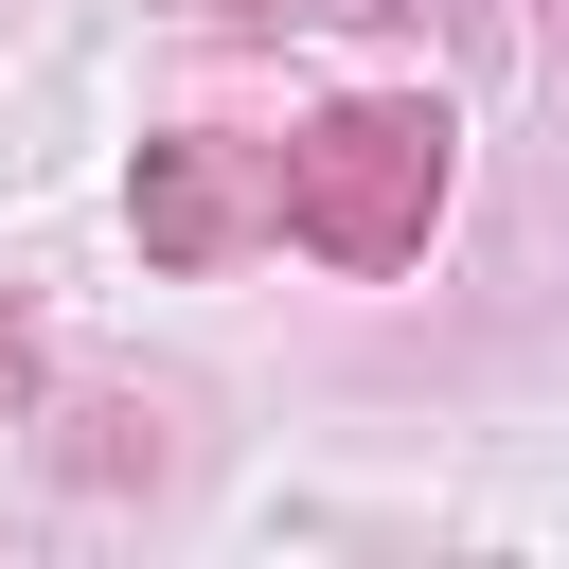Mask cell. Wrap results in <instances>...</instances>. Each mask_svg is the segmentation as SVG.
I'll return each mask as SVG.
<instances>
[{
	"instance_id": "cell-4",
	"label": "cell",
	"mask_w": 569,
	"mask_h": 569,
	"mask_svg": "<svg viewBox=\"0 0 569 569\" xmlns=\"http://www.w3.org/2000/svg\"><path fill=\"white\" fill-rule=\"evenodd\" d=\"M36 409V320H18V284H0V427Z\"/></svg>"
},
{
	"instance_id": "cell-1",
	"label": "cell",
	"mask_w": 569,
	"mask_h": 569,
	"mask_svg": "<svg viewBox=\"0 0 569 569\" xmlns=\"http://www.w3.org/2000/svg\"><path fill=\"white\" fill-rule=\"evenodd\" d=\"M427 213H445V107L373 89V107H320V124L284 142V231H302L320 267H409Z\"/></svg>"
},
{
	"instance_id": "cell-2",
	"label": "cell",
	"mask_w": 569,
	"mask_h": 569,
	"mask_svg": "<svg viewBox=\"0 0 569 569\" xmlns=\"http://www.w3.org/2000/svg\"><path fill=\"white\" fill-rule=\"evenodd\" d=\"M124 231H142V267H231L249 231H284V142H142V178H124Z\"/></svg>"
},
{
	"instance_id": "cell-3",
	"label": "cell",
	"mask_w": 569,
	"mask_h": 569,
	"mask_svg": "<svg viewBox=\"0 0 569 569\" xmlns=\"http://www.w3.org/2000/svg\"><path fill=\"white\" fill-rule=\"evenodd\" d=\"M71 480H160V409L142 391H89L71 409Z\"/></svg>"
}]
</instances>
